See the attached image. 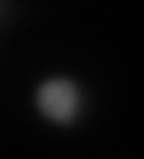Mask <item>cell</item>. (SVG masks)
I'll list each match as a JSON object with an SVG mask.
<instances>
[{"instance_id": "2", "label": "cell", "mask_w": 144, "mask_h": 159, "mask_svg": "<svg viewBox=\"0 0 144 159\" xmlns=\"http://www.w3.org/2000/svg\"><path fill=\"white\" fill-rule=\"evenodd\" d=\"M9 12H12V0H0V24L9 18Z\"/></svg>"}, {"instance_id": "1", "label": "cell", "mask_w": 144, "mask_h": 159, "mask_svg": "<svg viewBox=\"0 0 144 159\" xmlns=\"http://www.w3.org/2000/svg\"><path fill=\"white\" fill-rule=\"evenodd\" d=\"M36 108L45 120L57 126H75L87 111V93L75 78L57 75L39 84L36 90Z\"/></svg>"}]
</instances>
